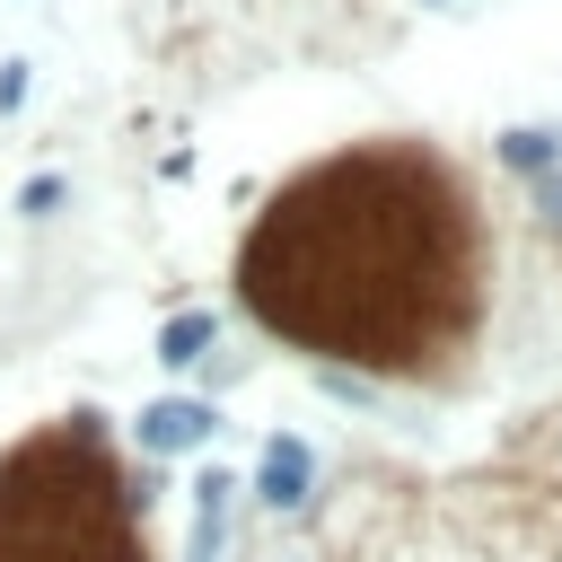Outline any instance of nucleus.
<instances>
[{
    "instance_id": "nucleus-7",
    "label": "nucleus",
    "mask_w": 562,
    "mask_h": 562,
    "mask_svg": "<svg viewBox=\"0 0 562 562\" xmlns=\"http://www.w3.org/2000/svg\"><path fill=\"white\" fill-rule=\"evenodd\" d=\"M544 220H553V228H562V176H553V184H544Z\"/></svg>"
},
{
    "instance_id": "nucleus-6",
    "label": "nucleus",
    "mask_w": 562,
    "mask_h": 562,
    "mask_svg": "<svg viewBox=\"0 0 562 562\" xmlns=\"http://www.w3.org/2000/svg\"><path fill=\"white\" fill-rule=\"evenodd\" d=\"M26 105V61H0V114Z\"/></svg>"
},
{
    "instance_id": "nucleus-4",
    "label": "nucleus",
    "mask_w": 562,
    "mask_h": 562,
    "mask_svg": "<svg viewBox=\"0 0 562 562\" xmlns=\"http://www.w3.org/2000/svg\"><path fill=\"white\" fill-rule=\"evenodd\" d=\"M501 158H509L518 176H544V167L562 158V140H553V132H509V140H501Z\"/></svg>"
},
{
    "instance_id": "nucleus-3",
    "label": "nucleus",
    "mask_w": 562,
    "mask_h": 562,
    "mask_svg": "<svg viewBox=\"0 0 562 562\" xmlns=\"http://www.w3.org/2000/svg\"><path fill=\"white\" fill-rule=\"evenodd\" d=\"M211 351H220V316H211V307H176V316L158 325V342H149L158 369H202Z\"/></svg>"
},
{
    "instance_id": "nucleus-2",
    "label": "nucleus",
    "mask_w": 562,
    "mask_h": 562,
    "mask_svg": "<svg viewBox=\"0 0 562 562\" xmlns=\"http://www.w3.org/2000/svg\"><path fill=\"white\" fill-rule=\"evenodd\" d=\"M307 474H316L307 439H263V465H255V501H263V509H299V501H307Z\"/></svg>"
},
{
    "instance_id": "nucleus-5",
    "label": "nucleus",
    "mask_w": 562,
    "mask_h": 562,
    "mask_svg": "<svg viewBox=\"0 0 562 562\" xmlns=\"http://www.w3.org/2000/svg\"><path fill=\"white\" fill-rule=\"evenodd\" d=\"M61 202H70V176H26V184H18V211H26V220H53Z\"/></svg>"
},
{
    "instance_id": "nucleus-1",
    "label": "nucleus",
    "mask_w": 562,
    "mask_h": 562,
    "mask_svg": "<svg viewBox=\"0 0 562 562\" xmlns=\"http://www.w3.org/2000/svg\"><path fill=\"white\" fill-rule=\"evenodd\" d=\"M211 430H220V413H211L202 395H158V404H140V413H132L140 457H184V448H211Z\"/></svg>"
}]
</instances>
